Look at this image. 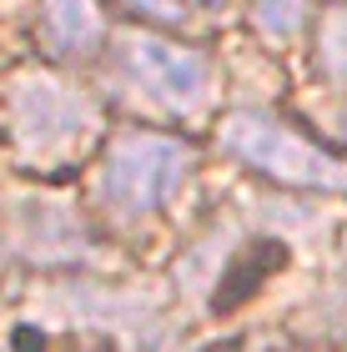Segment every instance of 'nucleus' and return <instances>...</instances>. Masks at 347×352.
I'll use <instances>...</instances> for the list:
<instances>
[{"label": "nucleus", "mask_w": 347, "mask_h": 352, "mask_svg": "<svg viewBox=\"0 0 347 352\" xmlns=\"http://www.w3.org/2000/svg\"><path fill=\"white\" fill-rule=\"evenodd\" d=\"M121 66L131 86L146 91V101H156L171 116H197L212 106L216 71L197 45H181L161 30H131L121 41Z\"/></svg>", "instance_id": "nucleus-4"}, {"label": "nucleus", "mask_w": 347, "mask_h": 352, "mask_svg": "<svg viewBox=\"0 0 347 352\" xmlns=\"http://www.w3.org/2000/svg\"><path fill=\"white\" fill-rule=\"evenodd\" d=\"M222 151L257 176L292 191H347V162L302 136L277 111H232L222 121Z\"/></svg>", "instance_id": "nucleus-3"}, {"label": "nucleus", "mask_w": 347, "mask_h": 352, "mask_svg": "<svg viewBox=\"0 0 347 352\" xmlns=\"http://www.w3.org/2000/svg\"><path fill=\"white\" fill-rule=\"evenodd\" d=\"M307 15H312V0H251V25L272 41L302 36Z\"/></svg>", "instance_id": "nucleus-7"}, {"label": "nucleus", "mask_w": 347, "mask_h": 352, "mask_svg": "<svg viewBox=\"0 0 347 352\" xmlns=\"http://www.w3.org/2000/svg\"><path fill=\"white\" fill-rule=\"evenodd\" d=\"M201 6H222V0H201Z\"/></svg>", "instance_id": "nucleus-13"}, {"label": "nucleus", "mask_w": 347, "mask_h": 352, "mask_svg": "<svg viewBox=\"0 0 347 352\" xmlns=\"http://www.w3.org/2000/svg\"><path fill=\"white\" fill-rule=\"evenodd\" d=\"M197 166H201V151L186 136L121 131L101 151L96 206L121 227H141L181 197V186L197 176Z\"/></svg>", "instance_id": "nucleus-1"}, {"label": "nucleus", "mask_w": 347, "mask_h": 352, "mask_svg": "<svg viewBox=\"0 0 347 352\" xmlns=\"http://www.w3.org/2000/svg\"><path fill=\"white\" fill-rule=\"evenodd\" d=\"M41 21L56 56H91L106 41L101 0H41Z\"/></svg>", "instance_id": "nucleus-6"}, {"label": "nucleus", "mask_w": 347, "mask_h": 352, "mask_svg": "<svg viewBox=\"0 0 347 352\" xmlns=\"http://www.w3.org/2000/svg\"><path fill=\"white\" fill-rule=\"evenodd\" d=\"M60 352H101L96 342H60Z\"/></svg>", "instance_id": "nucleus-10"}, {"label": "nucleus", "mask_w": 347, "mask_h": 352, "mask_svg": "<svg viewBox=\"0 0 347 352\" xmlns=\"http://www.w3.org/2000/svg\"><path fill=\"white\" fill-rule=\"evenodd\" d=\"M121 6L131 15H141L146 25H161V30L192 21V0H121Z\"/></svg>", "instance_id": "nucleus-9"}, {"label": "nucleus", "mask_w": 347, "mask_h": 352, "mask_svg": "<svg viewBox=\"0 0 347 352\" xmlns=\"http://www.w3.org/2000/svg\"><path fill=\"white\" fill-rule=\"evenodd\" d=\"M5 242L25 262L60 267V262H81L91 252V232L76 217V206L41 197V191H21L5 201Z\"/></svg>", "instance_id": "nucleus-5"}, {"label": "nucleus", "mask_w": 347, "mask_h": 352, "mask_svg": "<svg viewBox=\"0 0 347 352\" xmlns=\"http://www.w3.org/2000/svg\"><path fill=\"white\" fill-rule=\"evenodd\" d=\"M5 121H10L15 151H21L30 166H41V171L71 162V156L86 151L91 136H96V106H91L66 76L41 71V66L10 76Z\"/></svg>", "instance_id": "nucleus-2"}, {"label": "nucleus", "mask_w": 347, "mask_h": 352, "mask_svg": "<svg viewBox=\"0 0 347 352\" xmlns=\"http://www.w3.org/2000/svg\"><path fill=\"white\" fill-rule=\"evenodd\" d=\"M317 60H322V76H327V81H333L337 91H347V6L322 15V30H317Z\"/></svg>", "instance_id": "nucleus-8"}, {"label": "nucleus", "mask_w": 347, "mask_h": 352, "mask_svg": "<svg viewBox=\"0 0 347 352\" xmlns=\"http://www.w3.org/2000/svg\"><path fill=\"white\" fill-rule=\"evenodd\" d=\"M337 136H342V141H347V101H342V106H337Z\"/></svg>", "instance_id": "nucleus-11"}, {"label": "nucleus", "mask_w": 347, "mask_h": 352, "mask_svg": "<svg viewBox=\"0 0 347 352\" xmlns=\"http://www.w3.org/2000/svg\"><path fill=\"white\" fill-rule=\"evenodd\" d=\"M292 352H317V347H292Z\"/></svg>", "instance_id": "nucleus-12"}]
</instances>
